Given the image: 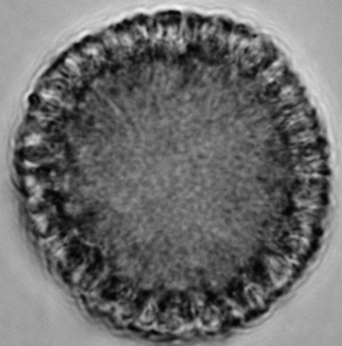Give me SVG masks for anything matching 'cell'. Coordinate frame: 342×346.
Segmentation results:
<instances>
[{
	"label": "cell",
	"mask_w": 342,
	"mask_h": 346,
	"mask_svg": "<svg viewBox=\"0 0 342 346\" xmlns=\"http://www.w3.org/2000/svg\"><path fill=\"white\" fill-rule=\"evenodd\" d=\"M268 268L273 281L276 284L280 285L287 280L290 274V268L284 260L277 257L270 258Z\"/></svg>",
	"instance_id": "cell-1"
},
{
	"label": "cell",
	"mask_w": 342,
	"mask_h": 346,
	"mask_svg": "<svg viewBox=\"0 0 342 346\" xmlns=\"http://www.w3.org/2000/svg\"><path fill=\"white\" fill-rule=\"evenodd\" d=\"M200 322L203 327L206 329H214L220 324L218 314L216 310L210 308L202 314Z\"/></svg>",
	"instance_id": "cell-2"
},
{
	"label": "cell",
	"mask_w": 342,
	"mask_h": 346,
	"mask_svg": "<svg viewBox=\"0 0 342 346\" xmlns=\"http://www.w3.org/2000/svg\"><path fill=\"white\" fill-rule=\"evenodd\" d=\"M248 300L255 308H260L264 304V296L258 288L250 286L246 290Z\"/></svg>",
	"instance_id": "cell-3"
}]
</instances>
